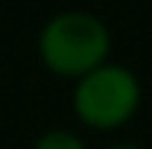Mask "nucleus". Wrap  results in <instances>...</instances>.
Masks as SVG:
<instances>
[{"label":"nucleus","mask_w":152,"mask_h":149,"mask_svg":"<svg viewBox=\"0 0 152 149\" xmlns=\"http://www.w3.org/2000/svg\"><path fill=\"white\" fill-rule=\"evenodd\" d=\"M111 32L102 20L82 12L67 9L47 20L38 32V56L41 64L58 79H82L99 64L108 61Z\"/></svg>","instance_id":"f257e3e1"},{"label":"nucleus","mask_w":152,"mask_h":149,"mask_svg":"<svg viewBox=\"0 0 152 149\" xmlns=\"http://www.w3.org/2000/svg\"><path fill=\"white\" fill-rule=\"evenodd\" d=\"M140 79L117 61H105L73 85V114L91 131L123 129L140 108Z\"/></svg>","instance_id":"f03ea898"},{"label":"nucleus","mask_w":152,"mask_h":149,"mask_svg":"<svg viewBox=\"0 0 152 149\" xmlns=\"http://www.w3.org/2000/svg\"><path fill=\"white\" fill-rule=\"evenodd\" d=\"M32 149H88V143L70 129H50L32 143Z\"/></svg>","instance_id":"7ed1b4c3"},{"label":"nucleus","mask_w":152,"mask_h":149,"mask_svg":"<svg viewBox=\"0 0 152 149\" xmlns=\"http://www.w3.org/2000/svg\"><path fill=\"white\" fill-rule=\"evenodd\" d=\"M105 149H143V146H134V143H114V146H105Z\"/></svg>","instance_id":"20e7f679"}]
</instances>
